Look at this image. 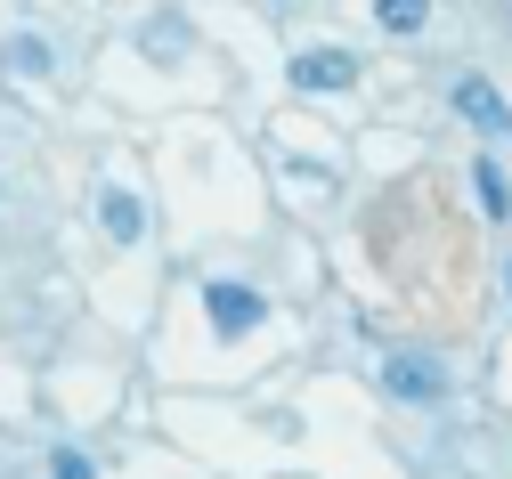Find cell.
<instances>
[{
    "instance_id": "1",
    "label": "cell",
    "mask_w": 512,
    "mask_h": 479,
    "mask_svg": "<svg viewBox=\"0 0 512 479\" xmlns=\"http://www.w3.org/2000/svg\"><path fill=\"white\" fill-rule=\"evenodd\" d=\"M382 390L407 398V406H439L447 398V366L431 350H391V358H382Z\"/></svg>"
},
{
    "instance_id": "2",
    "label": "cell",
    "mask_w": 512,
    "mask_h": 479,
    "mask_svg": "<svg viewBox=\"0 0 512 479\" xmlns=\"http://www.w3.org/2000/svg\"><path fill=\"white\" fill-rule=\"evenodd\" d=\"M204 309H212V333H220V341H236V333H252V325L269 317L252 285H212V293H204Z\"/></svg>"
},
{
    "instance_id": "3",
    "label": "cell",
    "mask_w": 512,
    "mask_h": 479,
    "mask_svg": "<svg viewBox=\"0 0 512 479\" xmlns=\"http://www.w3.org/2000/svg\"><path fill=\"white\" fill-rule=\"evenodd\" d=\"M350 82H358L350 49H301L293 57V90H350Z\"/></svg>"
},
{
    "instance_id": "4",
    "label": "cell",
    "mask_w": 512,
    "mask_h": 479,
    "mask_svg": "<svg viewBox=\"0 0 512 479\" xmlns=\"http://www.w3.org/2000/svg\"><path fill=\"white\" fill-rule=\"evenodd\" d=\"M456 114H464V122H480L488 139H504V130H512V106H504L480 74H464V82H456Z\"/></svg>"
},
{
    "instance_id": "5",
    "label": "cell",
    "mask_w": 512,
    "mask_h": 479,
    "mask_svg": "<svg viewBox=\"0 0 512 479\" xmlns=\"http://www.w3.org/2000/svg\"><path fill=\"white\" fill-rule=\"evenodd\" d=\"M98 220H106L114 244H139V236H147V203H139L131 187H106V195H98Z\"/></svg>"
},
{
    "instance_id": "6",
    "label": "cell",
    "mask_w": 512,
    "mask_h": 479,
    "mask_svg": "<svg viewBox=\"0 0 512 479\" xmlns=\"http://www.w3.org/2000/svg\"><path fill=\"white\" fill-rule=\"evenodd\" d=\"M472 187H480V212H488V220H504V212H512V187H504V171H496L488 155L472 163Z\"/></svg>"
},
{
    "instance_id": "7",
    "label": "cell",
    "mask_w": 512,
    "mask_h": 479,
    "mask_svg": "<svg viewBox=\"0 0 512 479\" xmlns=\"http://www.w3.org/2000/svg\"><path fill=\"white\" fill-rule=\"evenodd\" d=\"M374 17H382V33H415L431 17V0H374Z\"/></svg>"
},
{
    "instance_id": "8",
    "label": "cell",
    "mask_w": 512,
    "mask_h": 479,
    "mask_svg": "<svg viewBox=\"0 0 512 479\" xmlns=\"http://www.w3.org/2000/svg\"><path fill=\"white\" fill-rule=\"evenodd\" d=\"M9 65H17V74H49V41L41 33H17L9 41Z\"/></svg>"
},
{
    "instance_id": "9",
    "label": "cell",
    "mask_w": 512,
    "mask_h": 479,
    "mask_svg": "<svg viewBox=\"0 0 512 479\" xmlns=\"http://www.w3.org/2000/svg\"><path fill=\"white\" fill-rule=\"evenodd\" d=\"M49 479H90V455H66V447H57V471Z\"/></svg>"
}]
</instances>
